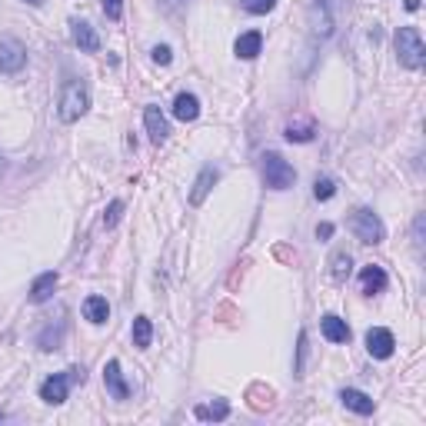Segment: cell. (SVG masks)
Returning a JSON list of instances; mask_svg holds the SVG:
<instances>
[{
  "mask_svg": "<svg viewBox=\"0 0 426 426\" xmlns=\"http://www.w3.org/2000/svg\"><path fill=\"white\" fill-rule=\"evenodd\" d=\"M90 107V93H87V83L83 80H71L67 87L61 90V103H57V113H61L63 123H73L80 120L83 113Z\"/></svg>",
  "mask_w": 426,
  "mask_h": 426,
  "instance_id": "6da1fadb",
  "label": "cell"
},
{
  "mask_svg": "<svg viewBox=\"0 0 426 426\" xmlns=\"http://www.w3.org/2000/svg\"><path fill=\"white\" fill-rule=\"evenodd\" d=\"M396 53H400V63L410 67V71H420L426 61V47H423V37L416 27H400L396 31Z\"/></svg>",
  "mask_w": 426,
  "mask_h": 426,
  "instance_id": "7a4b0ae2",
  "label": "cell"
},
{
  "mask_svg": "<svg viewBox=\"0 0 426 426\" xmlns=\"http://www.w3.org/2000/svg\"><path fill=\"white\" fill-rule=\"evenodd\" d=\"M260 170H264V180H266L270 190H286V187H293V180H296L293 167H290L280 153H264Z\"/></svg>",
  "mask_w": 426,
  "mask_h": 426,
  "instance_id": "3957f363",
  "label": "cell"
},
{
  "mask_svg": "<svg viewBox=\"0 0 426 426\" xmlns=\"http://www.w3.org/2000/svg\"><path fill=\"white\" fill-rule=\"evenodd\" d=\"M350 230L356 234L360 244H373V246L383 244V237H386L383 220H380L373 210H353V217H350Z\"/></svg>",
  "mask_w": 426,
  "mask_h": 426,
  "instance_id": "277c9868",
  "label": "cell"
},
{
  "mask_svg": "<svg viewBox=\"0 0 426 426\" xmlns=\"http://www.w3.org/2000/svg\"><path fill=\"white\" fill-rule=\"evenodd\" d=\"M73 380H80L83 383V370H77V366H73V370H67V373H53L51 380H43V386H41V400L43 403H63V400H67V390H71V383Z\"/></svg>",
  "mask_w": 426,
  "mask_h": 426,
  "instance_id": "5b68a950",
  "label": "cell"
},
{
  "mask_svg": "<svg viewBox=\"0 0 426 426\" xmlns=\"http://www.w3.org/2000/svg\"><path fill=\"white\" fill-rule=\"evenodd\" d=\"M27 63V47L17 37H4L0 41V71L4 73H17Z\"/></svg>",
  "mask_w": 426,
  "mask_h": 426,
  "instance_id": "8992f818",
  "label": "cell"
},
{
  "mask_svg": "<svg viewBox=\"0 0 426 426\" xmlns=\"http://www.w3.org/2000/svg\"><path fill=\"white\" fill-rule=\"evenodd\" d=\"M366 350H370V356H376V360H390L396 350L393 333H390L386 326H373V330L366 333Z\"/></svg>",
  "mask_w": 426,
  "mask_h": 426,
  "instance_id": "52a82bcc",
  "label": "cell"
},
{
  "mask_svg": "<svg viewBox=\"0 0 426 426\" xmlns=\"http://www.w3.org/2000/svg\"><path fill=\"white\" fill-rule=\"evenodd\" d=\"M143 123H147V133H150L153 143H163L170 137V123H167V117L160 113V107H147V110H143Z\"/></svg>",
  "mask_w": 426,
  "mask_h": 426,
  "instance_id": "ba28073f",
  "label": "cell"
},
{
  "mask_svg": "<svg viewBox=\"0 0 426 426\" xmlns=\"http://www.w3.org/2000/svg\"><path fill=\"white\" fill-rule=\"evenodd\" d=\"M103 383H107L113 400H127V396H130V386L123 383V373H120V363H117V360H110V363L103 366Z\"/></svg>",
  "mask_w": 426,
  "mask_h": 426,
  "instance_id": "9c48e42d",
  "label": "cell"
},
{
  "mask_svg": "<svg viewBox=\"0 0 426 426\" xmlns=\"http://www.w3.org/2000/svg\"><path fill=\"white\" fill-rule=\"evenodd\" d=\"M71 33H73V43H77L80 51H87V53L100 51V37L93 33V27L87 21H73L71 24Z\"/></svg>",
  "mask_w": 426,
  "mask_h": 426,
  "instance_id": "30bf717a",
  "label": "cell"
},
{
  "mask_svg": "<svg viewBox=\"0 0 426 426\" xmlns=\"http://www.w3.org/2000/svg\"><path fill=\"white\" fill-rule=\"evenodd\" d=\"M217 180H220V170H217V167H203L200 177H197V183H193V193H190L193 207H200V203L207 200V193L213 190V183Z\"/></svg>",
  "mask_w": 426,
  "mask_h": 426,
  "instance_id": "8fae6325",
  "label": "cell"
},
{
  "mask_svg": "<svg viewBox=\"0 0 426 426\" xmlns=\"http://www.w3.org/2000/svg\"><path fill=\"white\" fill-rule=\"evenodd\" d=\"M360 284H363V293H366V296L383 293V290H386L383 266H363V274H360Z\"/></svg>",
  "mask_w": 426,
  "mask_h": 426,
  "instance_id": "7c38bea8",
  "label": "cell"
},
{
  "mask_svg": "<svg viewBox=\"0 0 426 426\" xmlns=\"http://www.w3.org/2000/svg\"><path fill=\"white\" fill-rule=\"evenodd\" d=\"M53 290H57V274L47 270V274H41L37 280H33L31 300H33V303H43V300H51V296H53Z\"/></svg>",
  "mask_w": 426,
  "mask_h": 426,
  "instance_id": "4fadbf2b",
  "label": "cell"
},
{
  "mask_svg": "<svg viewBox=\"0 0 426 426\" xmlns=\"http://www.w3.org/2000/svg\"><path fill=\"white\" fill-rule=\"evenodd\" d=\"M323 336L330 343H346V340H350V326H346V320H340V316L326 313L323 316Z\"/></svg>",
  "mask_w": 426,
  "mask_h": 426,
  "instance_id": "5bb4252c",
  "label": "cell"
},
{
  "mask_svg": "<svg viewBox=\"0 0 426 426\" xmlns=\"http://www.w3.org/2000/svg\"><path fill=\"white\" fill-rule=\"evenodd\" d=\"M197 113H200V100L193 97V93H180L177 100H173V117L177 120H197Z\"/></svg>",
  "mask_w": 426,
  "mask_h": 426,
  "instance_id": "9a60e30c",
  "label": "cell"
},
{
  "mask_svg": "<svg viewBox=\"0 0 426 426\" xmlns=\"http://www.w3.org/2000/svg\"><path fill=\"white\" fill-rule=\"evenodd\" d=\"M340 400H343L346 410H353V413H360V416L373 413V400H370L366 393H360V390H343V393H340Z\"/></svg>",
  "mask_w": 426,
  "mask_h": 426,
  "instance_id": "2e32d148",
  "label": "cell"
},
{
  "mask_svg": "<svg viewBox=\"0 0 426 426\" xmlns=\"http://www.w3.org/2000/svg\"><path fill=\"white\" fill-rule=\"evenodd\" d=\"M264 47V33L260 31H250V33H240V41H237V57H244V61H254L256 53Z\"/></svg>",
  "mask_w": 426,
  "mask_h": 426,
  "instance_id": "e0dca14e",
  "label": "cell"
},
{
  "mask_svg": "<svg viewBox=\"0 0 426 426\" xmlns=\"http://www.w3.org/2000/svg\"><path fill=\"white\" fill-rule=\"evenodd\" d=\"M83 316L90 320V323H107V316H110V306L103 296H87L83 300Z\"/></svg>",
  "mask_w": 426,
  "mask_h": 426,
  "instance_id": "ac0fdd59",
  "label": "cell"
},
{
  "mask_svg": "<svg viewBox=\"0 0 426 426\" xmlns=\"http://www.w3.org/2000/svg\"><path fill=\"white\" fill-rule=\"evenodd\" d=\"M150 340H153V323L147 320V316H137V320H133V346L147 350Z\"/></svg>",
  "mask_w": 426,
  "mask_h": 426,
  "instance_id": "d6986e66",
  "label": "cell"
},
{
  "mask_svg": "<svg viewBox=\"0 0 426 426\" xmlns=\"http://www.w3.org/2000/svg\"><path fill=\"white\" fill-rule=\"evenodd\" d=\"M313 31L320 33V37H326V33H330V27H333V21H330V14H326V4L323 0H316L313 4Z\"/></svg>",
  "mask_w": 426,
  "mask_h": 426,
  "instance_id": "ffe728a7",
  "label": "cell"
},
{
  "mask_svg": "<svg viewBox=\"0 0 426 426\" xmlns=\"http://www.w3.org/2000/svg\"><path fill=\"white\" fill-rule=\"evenodd\" d=\"M227 416H230V406L224 400L213 406H197V420H227Z\"/></svg>",
  "mask_w": 426,
  "mask_h": 426,
  "instance_id": "44dd1931",
  "label": "cell"
},
{
  "mask_svg": "<svg viewBox=\"0 0 426 426\" xmlns=\"http://www.w3.org/2000/svg\"><path fill=\"white\" fill-rule=\"evenodd\" d=\"M286 140H296V143L313 140V123H290L286 127Z\"/></svg>",
  "mask_w": 426,
  "mask_h": 426,
  "instance_id": "7402d4cb",
  "label": "cell"
},
{
  "mask_svg": "<svg viewBox=\"0 0 426 426\" xmlns=\"http://www.w3.org/2000/svg\"><path fill=\"white\" fill-rule=\"evenodd\" d=\"M350 266H353L350 254H333V280L336 284H343L346 276H350Z\"/></svg>",
  "mask_w": 426,
  "mask_h": 426,
  "instance_id": "603a6c76",
  "label": "cell"
},
{
  "mask_svg": "<svg viewBox=\"0 0 426 426\" xmlns=\"http://www.w3.org/2000/svg\"><path fill=\"white\" fill-rule=\"evenodd\" d=\"M240 4H244V11H250V14H270L276 0H240Z\"/></svg>",
  "mask_w": 426,
  "mask_h": 426,
  "instance_id": "cb8c5ba5",
  "label": "cell"
},
{
  "mask_svg": "<svg viewBox=\"0 0 426 426\" xmlns=\"http://www.w3.org/2000/svg\"><path fill=\"white\" fill-rule=\"evenodd\" d=\"M313 193H316V200H330V197L336 193V183L330 180V177H323V180H316Z\"/></svg>",
  "mask_w": 426,
  "mask_h": 426,
  "instance_id": "d4e9b609",
  "label": "cell"
},
{
  "mask_svg": "<svg viewBox=\"0 0 426 426\" xmlns=\"http://www.w3.org/2000/svg\"><path fill=\"white\" fill-rule=\"evenodd\" d=\"M120 213H123V200H113L110 207H107V213H103V227L110 230V227L120 220Z\"/></svg>",
  "mask_w": 426,
  "mask_h": 426,
  "instance_id": "484cf974",
  "label": "cell"
},
{
  "mask_svg": "<svg viewBox=\"0 0 426 426\" xmlns=\"http://www.w3.org/2000/svg\"><path fill=\"white\" fill-rule=\"evenodd\" d=\"M100 7H103V14H107L110 21H120V14H123V0H100Z\"/></svg>",
  "mask_w": 426,
  "mask_h": 426,
  "instance_id": "4316f807",
  "label": "cell"
},
{
  "mask_svg": "<svg viewBox=\"0 0 426 426\" xmlns=\"http://www.w3.org/2000/svg\"><path fill=\"white\" fill-rule=\"evenodd\" d=\"M170 61H173L170 47H153V63H163V67H167Z\"/></svg>",
  "mask_w": 426,
  "mask_h": 426,
  "instance_id": "83f0119b",
  "label": "cell"
},
{
  "mask_svg": "<svg viewBox=\"0 0 426 426\" xmlns=\"http://www.w3.org/2000/svg\"><path fill=\"white\" fill-rule=\"evenodd\" d=\"M316 237H320V240H330V237H333V224H320L316 227Z\"/></svg>",
  "mask_w": 426,
  "mask_h": 426,
  "instance_id": "f1b7e54d",
  "label": "cell"
},
{
  "mask_svg": "<svg viewBox=\"0 0 426 426\" xmlns=\"http://www.w3.org/2000/svg\"><path fill=\"white\" fill-rule=\"evenodd\" d=\"M406 11H420V0H406Z\"/></svg>",
  "mask_w": 426,
  "mask_h": 426,
  "instance_id": "f546056e",
  "label": "cell"
},
{
  "mask_svg": "<svg viewBox=\"0 0 426 426\" xmlns=\"http://www.w3.org/2000/svg\"><path fill=\"white\" fill-rule=\"evenodd\" d=\"M27 4H31V7H41V4H43V0H27Z\"/></svg>",
  "mask_w": 426,
  "mask_h": 426,
  "instance_id": "4dcf8cb0",
  "label": "cell"
},
{
  "mask_svg": "<svg viewBox=\"0 0 426 426\" xmlns=\"http://www.w3.org/2000/svg\"><path fill=\"white\" fill-rule=\"evenodd\" d=\"M173 4H180V0H173Z\"/></svg>",
  "mask_w": 426,
  "mask_h": 426,
  "instance_id": "1f68e13d",
  "label": "cell"
}]
</instances>
